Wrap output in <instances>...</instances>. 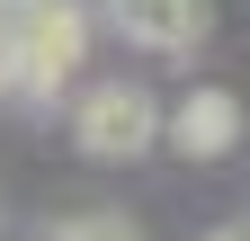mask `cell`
<instances>
[{"mask_svg": "<svg viewBox=\"0 0 250 241\" xmlns=\"http://www.w3.org/2000/svg\"><path fill=\"white\" fill-rule=\"evenodd\" d=\"M99 18L116 27L125 45H143V54H197L206 36H214V9L206 0H99Z\"/></svg>", "mask_w": 250, "mask_h": 241, "instance_id": "cell-4", "label": "cell"}, {"mask_svg": "<svg viewBox=\"0 0 250 241\" xmlns=\"http://www.w3.org/2000/svg\"><path fill=\"white\" fill-rule=\"evenodd\" d=\"M161 99H152V89L143 80H89L81 89V99H72V143H81V152L89 161H143L152 152V143H161Z\"/></svg>", "mask_w": 250, "mask_h": 241, "instance_id": "cell-2", "label": "cell"}, {"mask_svg": "<svg viewBox=\"0 0 250 241\" xmlns=\"http://www.w3.org/2000/svg\"><path fill=\"white\" fill-rule=\"evenodd\" d=\"M99 0H27L18 9V107H54L89 72Z\"/></svg>", "mask_w": 250, "mask_h": 241, "instance_id": "cell-1", "label": "cell"}, {"mask_svg": "<svg viewBox=\"0 0 250 241\" xmlns=\"http://www.w3.org/2000/svg\"><path fill=\"white\" fill-rule=\"evenodd\" d=\"M241 134H250V107L224 80H188V99L161 116V143L188 161H224V152H241Z\"/></svg>", "mask_w": 250, "mask_h": 241, "instance_id": "cell-3", "label": "cell"}, {"mask_svg": "<svg viewBox=\"0 0 250 241\" xmlns=\"http://www.w3.org/2000/svg\"><path fill=\"white\" fill-rule=\"evenodd\" d=\"M54 241H143V223H125V215H107V205H89V215H72Z\"/></svg>", "mask_w": 250, "mask_h": 241, "instance_id": "cell-5", "label": "cell"}, {"mask_svg": "<svg viewBox=\"0 0 250 241\" xmlns=\"http://www.w3.org/2000/svg\"><path fill=\"white\" fill-rule=\"evenodd\" d=\"M206 241H250V223H214V232H206Z\"/></svg>", "mask_w": 250, "mask_h": 241, "instance_id": "cell-7", "label": "cell"}, {"mask_svg": "<svg viewBox=\"0 0 250 241\" xmlns=\"http://www.w3.org/2000/svg\"><path fill=\"white\" fill-rule=\"evenodd\" d=\"M18 9L27 0H0V99H18Z\"/></svg>", "mask_w": 250, "mask_h": 241, "instance_id": "cell-6", "label": "cell"}]
</instances>
